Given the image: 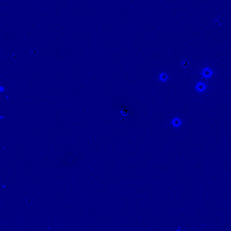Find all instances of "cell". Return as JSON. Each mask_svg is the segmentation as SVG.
Wrapping results in <instances>:
<instances>
[{
  "instance_id": "cell-6",
  "label": "cell",
  "mask_w": 231,
  "mask_h": 231,
  "mask_svg": "<svg viewBox=\"0 0 231 231\" xmlns=\"http://www.w3.org/2000/svg\"><path fill=\"white\" fill-rule=\"evenodd\" d=\"M121 114H122V115H123V116H125V115H127V113L125 112V111L124 110H122Z\"/></svg>"
},
{
  "instance_id": "cell-3",
  "label": "cell",
  "mask_w": 231,
  "mask_h": 231,
  "mask_svg": "<svg viewBox=\"0 0 231 231\" xmlns=\"http://www.w3.org/2000/svg\"><path fill=\"white\" fill-rule=\"evenodd\" d=\"M171 123L172 124L173 126L175 127H179L182 124V122L181 120L178 118H175L172 120Z\"/></svg>"
},
{
  "instance_id": "cell-4",
  "label": "cell",
  "mask_w": 231,
  "mask_h": 231,
  "mask_svg": "<svg viewBox=\"0 0 231 231\" xmlns=\"http://www.w3.org/2000/svg\"><path fill=\"white\" fill-rule=\"evenodd\" d=\"M159 78L162 82H165L168 79V75L166 73H162L160 74Z\"/></svg>"
},
{
  "instance_id": "cell-5",
  "label": "cell",
  "mask_w": 231,
  "mask_h": 231,
  "mask_svg": "<svg viewBox=\"0 0 231 231\" xmlns=\"http://www.w3.org/2000/svg\"><path fill=\"white\" fill-rule=\"evenodd\" d=\"M188 64V61L187 60H183V61H182V62L181 65H182V66L183 67H187Z\"/></svg>"
},
{
  "instance_id": "cell-2",
  "label": "cell",
  "mask_w": 231,
  "mask_h": 231,
  "mask_svg": "<svg viewBox=\"0 0 231 231\" xmlns=\"http://www.w3.org/2000/svg\"><path fill=\"white\" fill-rule=\"evenodd\" d=\"M207 88V85L205 84V83L200 82L197 83L195 86V89L197 91L201 93L202 92H204Z\"/></svg>"
},
{
  "instance_id": "cell-1",
  "label": "cell",
  "mask_w": 231,
  "mask_h": 231,
  "mask_svg": "<svg viewBox=\"0 0 231 231\" xmlns=\"http://www.w3.org/2000/svg\"><path fill=\"white\" fill-rule=\"evenodd\" d=\"M202 76L206 79H209L211 77L213 74L212 70L208 67H205L202 71L201 73Z\"/></svg>"
}]
</instances>
